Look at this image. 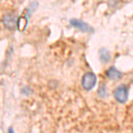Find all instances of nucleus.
Masks as SVG:
<instances>
[{"label":"nucleus","instance_id":"1","mask_svg":"<svg viewBox=\"0 0 133 133\" xmlns=\"http://www.w3.org/2000/svg\"><path fill=\"white\" fill-rule=\"evenodd\" d=\"M114 96L117 102L123 104L128 100L129 98V88L124 84L119 85L114 91Z\"/></svg>","mask_w":133,"mask_h":133},{"label":"nucleus","instance_id":"2","mask_svg":"<svg viewBox=\"0 0 133 133\" xmlns=\"http://www.w3.org/2000/svg\"><path fill=\"white\" fill-rule=\"evenodd\" d=\"M97 83V76L94 73L87 72L83 75L82 78V86L86 91H91Z\"/></svg>","mask_w":133,"mask_h":133},{"label":"nucleus","instance_id":"3","mask_svg":"<svg viewBox=\"0 0 133 133\" xmlns=\"http://www.w3.org/2000/svg\"><path fill=\"white\" fill-rule=\"evenodd\" d=\"M70 24L72 27L76 28V29H80L81 31L83 32H93V28H91L89 24H87L86 22L77 19H71L69 21Z\"/></svg>","mask_w":133,"mask_h":133},{"label":"nucleus","instance_id":"4","mask_svg":"<svg viewBox=\"0 0 133 133\" xmlns=\"http://www.w3.org/2000/svg\"><path fill=\"white\" fill-rule=\"evenodd\" d=\"M15 16L14 14H6L3 17V23L5 27L8 29H14L16 24Z\"/></svg>","mask_w":133,"mask_h":133},{"label":"nucleus","instance_id":"5","mask_svg":"<svg viewBox=\"0 0 133 133\" xmlns=\"http://www.w3.org/2000/svg\"><path fill=\"white\" fill-rule=\"evenodd\" d=\"M107 76L112 80H119L123 76V73L120 72L115 66H110L107 71Z\"/></svg>","mask_w":133,"mask_h":133},{"label":"nucleus","instance_id":"6","mask_svg":"<svg viewBox=\"0 0 133 133\" xmlns=\"http://www.w3.org/2000/svg\"><path fill=\"white\" fill-rule=\"evenodd\" d=\"M98 55H99V59L101 62L103 63H108V62L110 61V52L108 49L106 48H102L99 50V52H98Z\"/></svg>","mask_w":133,"mask_h":133},{"label":"nucleus","instance_id":"7","mask_svg":"<svg viewBox=\"0 0 133 133\" xmlns=\"http://www.w3.org/2000/svg\"><path fill=\"white\" fill-rule=\"evenodd\" d=\"M28 25V18L26 16H21L17 21V27L20 29V30H24Z\"/></svg>","mask_w":133,"mask_h":133},{"label":"nucleus","instance_id":"8","mask_svg":"<svg viewBox=\"0 0 133 133\" xmlns=\"http://www.w3.org/2000/svg\"><path fill=\"white\" fill-rule=\"evenodd\" d=\"M98 95L101 98H105L108 96V91H107V86L105 83H100L98 90Z\"/></svg>","mask_w":133,"mask_h":133},{"label":"nucleus","instance_id":"9","mask_svg":"<svg viewBox=\"0 0 133 133\" xmlns=\"http://www.w3.org/2000/svg\"><path fill=\"white\" fill-rule=\"evenodd\" d=\"M30 91H31V90H30V88L29 87H25V88H23L22 90H21V92H22L23 94H24V92H26V94H29L30 93Z\"/></svg>","mask_w":133,"mask_h":133},{"label":"nucleus","instance_id":"10","mask_svg":"<svg viewBox=\"0 0 133 133\" xmlns=\"http://www.w3.org/2000/svg\"><path fill=\"white\" fill-rule=\"evenodd\" d=\"M7 133H14V130H12V128H10Z\"/></svg>","mask_w":133,"mask_h":133}]
</instances>
